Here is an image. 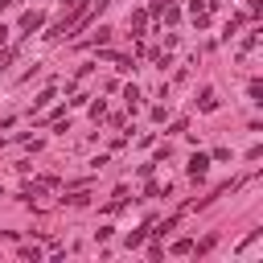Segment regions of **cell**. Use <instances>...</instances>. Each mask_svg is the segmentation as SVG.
<instances>
[{
  "instance_id": "cell-1",
  "label": "cell",
  "mask_w": 263,
  "mask_h": 263,
  "mask_svg": "<svg viewBox=\"0 0 263 263\" xmlns=\"http://www.w3.org/2000/svg\"><path fill=\"white\" fill-rule=\"evenodd\" d=\"M41 25H45L41 8H29V12H21V21H16V29H21V33H33V29H41Z\"/></svg>"
},
{
  "instance_id": "cell-2",
  "label": "cell",
  "mask_w": 263,
  "mask_h": 263,
  "mask_svg": "<svg viewBox=\"0 0 263 263\" xmlns=\"http://www.w3.org/2000/svg\"><path fill=\"white\" fill-rule=\"evenodd\" d=\"M205 168H210V156H201V152H197V156L189 160V177H205Z\"/></svg>"
},
{
  "instance_id": "cell-3",
  "label": "cell",
  "mask_w": 263,
  "mask_h": 263,
  "mask_svg": "<svg viewBox=\"0 0 263 263\" xmlns=\"http://www.w3.org/2000/svg\"><path fill=\"white\" fill-rule=\"evenodd\" d=\"M144 25H148V12H144V8H140V12H132V29H136V33H144Z\"/></svg>"
},
{
  "instance_id": "cell-4",
  "label": "cell",
  "mask_w": 263,
  "mask_h": 263,
  "mask_svg": "<svg viewBox=\"0 0 263 263\" xmlns=\"http://www.w3.org/2000/svg\"><path fill=\"white\" fill-rule=\"evenodd\" d=\"M210 4H214V0H193V4H189V12H193V16H205V8H210Z\"/></svg>"
},
{
  "instance_id": "cell-5",
  "label": "cell",
  "mask_w": 263,
  "mask_h": 263,
  "mask_svg": "<svg viewBox=\"0 0 263 263\" xmlns=\"http://www.w3.org/2000/svg\"><path fill=\"white\" fill-rule=\"evenodd\" d=\"M173 251H177V255H189V251H193V242H189V238H181V242H173Z\"/></svg>"
},
{
  "instance_id": "cell-6",
  "label": "cell",
  "mask_w": 263,
  "mask_h": 263,
  "mask_svg": "<svg viewBox=\"0 0 263 263\" xmlns=\"http://www.w3.org/2000/svg\"><path fill=\"white\" fill-rule=\"evenodd\" d=\"M111 4H115V0H95V8H90L86 16H99V12H103V8H111Z\"/></svg>"
},
{
  "instance_id": "cell-7",
  "label": "cell",
  "mask_w": 263,
  "mask_h": 263,
  "mask_svg": "<svg viewBox=\"0 0 263 263\" xmlns=\"http://www.w3.org/2000/svg\"><path fill=\"white\" fill-rule=\"evenodd\" d=\"M12 53H16V49H4V53H0V70H4L8 62H12Z\"/></svg>"
},
{
  "instance_id": "cell-8",
  "label": "cell",
  "mask_w": 263,
  "mask_h": 263,
  "mask_svg": "<svg viewBox=\"0 0 263 263\" xmlns=\"http://www.w3.org/2000/svg\"><path fill=\"white\" fill-rule=\"evenodd\" d=\"M8 4H16V0H0V12H4V8H8Z\"/></svg>"
}]
</instances>
